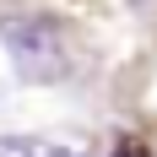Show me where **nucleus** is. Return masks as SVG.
<instances>
[{"mask_svg":"<svg viewBox=\"0 0 157 157\" xmlns=\"http://www.w3.org/2000/svg\"><path fill=\"white\" fill-rule=\"evenodd\" d=\"M0 44L11 65L27 81H60L65 76V33L49 16H0Z\"/></svg>","mask_w":157,"mask_h":157,"instance_id":"nucleus-1","label":"nucleus"},{"mask_svg":"<svg viewBox=\"0 0 157 157\" xmlns=\"http://www.w3.org/2000/svg\"><path fill=\"white\" fill-rule=\"evenodd\" d=\"M109 157H152V141H146L141 130H119L109 141Z\"/></svg>","mask_w":157,"mask_h":157,"instance_id":"nucleus-2","label":"nucleus"},{"mask_svg":"<svg viewBox=\"0 0 157 157\" xmlns=\"http://www.w3.org/2000/svg\"><path fill=\"white\" fill-rule=\"evenodd\" d=\"M0 157H44V141H33V136H0Z\"/></svg>","mask_w":157,"mask_h":157,"instance_id":"nucleus-3","label":"nucleus"},{"mask_svg":"<svg viewBox=\"0 0 157 157\" xmlns=\"http://www.w3.org/2000/svg\"><path fill=\"white\" fill-rule=\"evenodd\" d=\"M44 157H87V152H76V146H54V141H44Z\"/></svg>","mask_w":157,"mask_h":157,"instance_id":"nucleus-4","label":"nucleus"}]
</instances>
